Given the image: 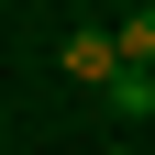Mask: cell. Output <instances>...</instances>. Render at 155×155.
<instances>
[{"instance_id": "cell-3", "label": "cell", "mask_w": 155, "mask_h": 155, "mask_svg": "<svg viewBox=\"0 0 155 155\" xmlns=\"http://www.w3.org/2000/svg\"><path fill=\"white\" fill-rule=\"evenodd\" d=\"M122 55H144V67H155V0H144V11L122 22Z\"/></svg>"}, {"instance_id": "cell-2", "label": "cell", "mask_w": 155, "mask_h": 155, "mask_svg": "<svg viewBox=\"0 0 155 155\" xmlns=\"http://www.w3.org/2000/svg\"><path fill=\"white\" fill-rule=\"evenodd\" d=\"M111 111H122V122H155V67H144V55L111 67Z\"/></svg>"}, {"instance_id": "cell-1", "label": "cell", "mask_w": 155, "mask_h": 155, "mask_svg": "<svg viewBox=\"0 0 155 155\" xmlns=\"http://www.w3.org/2000/svg\"><path fill=\"white\" fill-rule=\"evenodd\" d=\"M55 67H67V78H89V89H111V67H122V33H67V45H55Z\"/></svg>"}]
</instances>
